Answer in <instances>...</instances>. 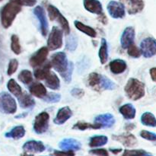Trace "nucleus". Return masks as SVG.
I'll return each mask as SVG.
<instances>
[{
	"instance_id": "obj_1",
	"label": "nucleus",
	"mask_w": 156,
	"mask_h": 156,
	"mask_svg": "<svg viewBox=\"0 0 156 156\" xmlns=\"http://www.w3.org/2000/svg\"><path fill=\"white\" fill-rule=\"evenodd\" d=\"M21 11V6L10 0L1 11V22L5 28H9L13 23L15 17Z\"/></svg>"
},
{
	"instance_id": "obj_2",
	"label": "nucleus",
	"mask_w": 156,
	"mask_h": 156,
	"mask_svg": "<svg viewBox=\"0 0 156 156\" xmlns=\"http://www.w3.org/2000/svg\"><path fill=\"white\" fill-rule=\"evenodd\" d=\"M125 93L129 99L138 101L145 95V85L140 80L131 78L126 82L124 88Z\"/></svg>"
},
{
	"instance_id": "obj_3",
	"label": "nucleus",
	"mask_w": 156,
	"mask_h": 156,
	"mask_svg": "<svg viewBox=\"0 0 156 156\" xmlns=\"http://www.w3.org/2000/svg\"><path fill=\"white\" fill-rule=\"evenodd\" d=\"M47 12H48L49 18L51 21H56L60 24L62 30H63L66 35H69L70 33V27L69 24V21H67L66 18L62 15L59 9L54 5H50L47 7Z\"/></svg>"
},
{
	"instance_id": "obj_4",
	"label": "nucleus",
	"mask_w": 156,
	"mask_h": 156,
	"mask_svg": "<svg viewBox=\"0 0 156 156\" xmlns=\"http://www.w3.org/2000/svg\"><path fill=\"white\" fill-rule=\"evenodd\" d=\"M50 65L59 74L65 73L69 68V62L67 59V56L64 52H58L52 56Z\"/></svg>"
},
{
	"instance_id": "obj_5",
	"label": "nucleus",
	"mask_w": 156,
	"mask_h": 156,
	"mask_svg": "<svg viewBox=\"0 0 156 156\" xmlns=\"http://www.w3.org/2000/svg\"><path fill=\"white\" fill-rule=\"evenodd\" d=\"M62 34L63 30L58 27L52 28L47 40V48L50 50H56L62 46Z\"/></svg>"
},
{
	"instance_id": "obj_6",
	"label": "nucleus",
	"mask_w": 156,
	"mask_h": 156,
	"mask_svg": "<svg viewBox=\"0 0 156 156\" xmlns=\"http://www.w3.org/2000/svg\"><path fill=\"white\" fill-rule=\"evenodd\" d=\"M0 111L8 114H12L16 112V101L9 93L4 92L0 95Z\"/></svg>"
},
{
	"instance_id": "obj_7",
	"label": "nucleus",
	"mask_w": 156,
	"mask_h": 156,
	"mask_svg": "<svg viewBox=\"0 0 156 156\" xmlns=\"http://www.w3.org/2000/svg\"><path fill=\"white\" fill-rule=\"evenodd\" d=\"M50 115L47 112H41L35 117L34 130L37 134H42L47 130L49 126Z\"/></svg>"
},
{
	"instance_id": "obj_8",
	"label": "nucleus",
	"mask_w": 156,
	"mask_h": 156,
	"mask_svg": "<svg viewBox=\"0 0 156 156\" xmlns=\"http://www.w3.org/2000/svg\"><path fill=\"white\" fill-rule=\"evenodd\" d=\"M140 51L146 58H150L156 54V40L146 37L140 44Z\"/></svg>"
},
{
	"instance_id": "obj_9",
	"label": "nucleus",
	"mask_w": 156,
	"mask_h": 156,
	"mask_svg": "<svg viewBox=\"0 0 156 156\" xmlns=\"http://www.w3.org/2000/svg\"><path fill=\"white\" fill-rule=\"evenodd\" d=\"M49 49L46 47H41V49L35 52L31 57L30 58V65L32 67L35 68V67L41 66L44 65L45 61L47 60V56H48Z\"/></svg>"
},
{
	"instance_id": "obj_10",
	"label": "nucleus",
	"mask_w": 156,
	"mask_h": 156,
	"mask_svg": "<svg viewBox=\"0 0 156 156\" xmlns=\"http://www.w3.org/2000/svg\"><path fill=\"white\" fill-rule=\"evenodd\" d=\"M34 14L39 21L41 34L43 36L46 37L48 33V22H47L45 11L41 6L38 5L34 9Z\"/></svg>"
},
{
	"instance_id": "obj_11",
	"label": "nucleus",
	"mask_w": 156,
	"mask_h": 156,
	"mask_svg": "<svg viewBox=\"0 0 156 156\" xmlns=\"http://www.w3.org/2000/svg\"><path fill=\"white\" fill-rule=\"evenodd\" d=\"M120 2L126 8L129 15H136L142 12L145 6L143 0H120Z\"/></svg>"
},
{
	"instance_id": "obj_12",
	"label": "nucleus",
	"mask_w": 156,
	"mask_h": 156,
	"mask_svg": "<svg viewBox=\"0 0 156 156\" xmlns=\"http://www.w3.org/2000/svg\"><path fill=\"white\" fill-rule=\"evenodd\" d=\"M107 9L113 18H123L125 16V7L121 2L111 1L108 3Z\"/></svg>"
},
{
	"instance_id": "obj_13",
	"label": "nucleus",
	"mask_w": 156,
	"mask_h": 156,
	"mask_svg": "<svg viewBox=\"0 0 156 156\" xmlns=\"http://www.w3.org/2000/svg\"><path fill=\"white\" fill-rule=\"evenodd\" d=\"M135 39V29L133 27H127L123 30L120 38V44L123 49H127L133 44Z\"/></svg>"
},
{
	"instance_id": "obj_14",
	"label": "nucleus",
	"mask_w": 156,
	"mask_h": 156,
	"mask_svg": "<svg viewBox=\"0 0 156 156\" xmlns=\"http://www.w3.org/2000/svg\"><path fill=\"white\" fill-rule=\"evenodd\" d=\"M94 123L99 125L101 128H111L115 123V119L111 114H101L95 117Z\"/></svg>"
},
{
	"instance_id": "obj_15",
	"label": "nucleus",
	"mask_w": 156,
	"mask_h": 156,
	"mask_svg": "<svg viewBox=\"0 0 156 156\" xmlns=\"http://www.w3.org/2000/svg\"><path fill=\"white\" fill-rule=\"evenodd\" d=\"M73 116V111L69 107H63L58 111L53 121L56 124L62 125L65 123Z\"/></svg>"
},
{
	"instance_id": "obj_16",
	"label": "nucleus",
	"mask_w": 156,
	"mask_h": 156,
	"mask_svg": "<svg viewBox=\"0 0 156 156\" xmlns=\"http://www.w3.org/2000/svg\"><path fill=\"white\" fill-rule=\"evenodd\" d=\"M83 4L85 9L91 13L99 15L103 14L102 5L98 0H83Z\"/></svg>"
},
{
	"instance_id": "obj_17",
	"label": "nucleus",
	"mask_w": 156,
	"mask_h": 156,
	"mask_svg": "<svg viewBox=\"0 0 156 156\" xmlns=\"http://www.w3.org/2000/svg\"><path fill=\"white\" fill-rule=\"evenodd\" d=\"M112 137L114 140L120 142L126 147H133L137 143L136 138L133 134H122L119 136H113Z\"/></svg>"
},
{
	"instance_id": "obj_18",
	"label": "nucleus",
	"mask_w": 156,
	"mask_h": 156,
	"mask_svg": "<svg viewBox=\"0 0 156 156\" xmlns=\"http://www.w3.org/2000/svg\"><path fill=\"white\" fill-rule=\"evenodd\" d=\"M109 67L111 73L118 75L123 73L126 69L127 65H126V62L123 59H116L110 62Z\"/></svg>"
},
{
	"instance_id": "obj_19",
	"label": "nucleus",
	"mask_w": 156,
	"mask_h": 156,
	"mask_svg": "<svg viewBox=\"0 0 156 156\" xmlns=\"http://www.w3.org/2000/svg\"><path fill=\"white\" fill-rule=\"evenodd\" d=\"M29 91L32 95L38 98H44L47 91L45 86L40 82H34L29 88Z\"/></svg>"
},
{
	"instance_id": "obj_20",
	"label": "nucleus",
	"mask_w": 156,
	"mask_h": 156,
	"mask_svg": "<svg viewBox=\"0 0 156 156\" xmlns=\"http://www.w3.org/2000/svg\"><path fill=\"white\" fill-rule=\"evenodd\" d=\"M119 111L126 120H133L135 118L136 111L132 104H126L123 105L120 107Z\"/></svg>"
},
{
	"instance_id": "obj_21",
	"label": "nucleus",
	"mask_w": 156,
	"mask_h": 156,
	"mask_svg": "<svg viewBox=\"0 0 156 156\" xmlns=\"http://www.w3.org/2000/svg\"><path fill=\"white\" fill-rule=\"evenodd\" d=\"M23 149L26 151V152H41L44 151L45 149V146H44L41 142L38 141H28L24 145Z\"/></svg>"
},
{
	"instance_id": "obj_22",
	"label": "nucleus",
	"mask_w": 156,
	"mask_h": 156,
	"mask_svg": "<svg viewBox=\"0 0 156 156\" xmlns=\"http://www.w3.org/2000/svg\"><path fill=\"white\" fill-rule=\"evenodd\" d=\"M44 81H45L46 85L50 89L58 90L60 88V81L54 73L50 72L44 79Z\"/></svg>"
},
{
	"instance_id": "obj_23",
	"label": "nucleus",
	"mask_w": 156,
	"mask_h": 156,
	"mask_svg": "<svg viewBox=\"0 0 156 156\" xmlns=\"http://www.w3.org/2000/svg\"><path fill=\"white\" fill-rule=\"evenodd\" d=\"M18 98L20 106L22 108H31L35 105L34 98L27 92H22V94Z\"/></svg>"
},
{
	"instance_id": "obj_24",
	"label": "nucleus",
	"mask_w": 156,
	"mask_h": 156,
	"mask_svg": "<svg viewBox=\"0 0 156 156\" xmlns=\"http://www.w3.org/2000/svg\"><path fill=\"white\" fill-rule=\"evenodd\" d=\"M74 24L78 30L87 34L88 36L91 37H96V36H97V33H96L95 30L91 27H90V26L84 24L83 23L79 21H75Z\"/></svg>"
},
{
	"instance_id": "obj_25",
	"label": "nucleus",
	"mask_w": 156,
	"mask_h": 156,
	"mask_svg": "<svg viewBox=\"0 0 156 156\" xmlns=\"http://www.w3.org/2000/svg\"><path fill=\"white\" fill-rule=\"evenodd\" d=\"M50 68H51L50 62H48L47 64L43 66L41 68H38L35 69L34 73L35 78L38 80H44L46 77L48 76L49 73H50Z\"/></svg>"
},
{
	"instance_id": "obj_26",
	"label": "nucleus",
	"mask_w": 156,
	"mask_h": 156,
	"mask_svg": "<svg viewBox=\"0 0 156 156\" xmlns=\"http://www.w3.org/2000/svg\"><path fill=\"white\" fill-rule=\"evenodd\" d=\"M98 56L101 63H106L108 59V46L107 41L105 38H102L101 39V47L99 49Z\"/></svg>"
},
{
	"instance_id": "obj_27",
	"label": "nucleus",
	"mask_w": 156,
	"mask_h": 156,
	"mask_svg": "<svg viewBox=\"0 0 156 156\" xmlns=\"http://www.w3.org/2000/svg\"><path fill=\"white\" fill-rule=\"evenodd\" d=\"M141 123L143 125L151 127H155L156 126V118L155 116L150 112H146L142 115Z\"/></svg>"
},
{
	"instance_id": "obj_28",
	"label": "nucleus",
	"mask_w": 156,
	"mask_h": 156,
	"mask_svg": "<svg viewBox=\"0 0 156 156\" xmlns=\"http://www.w3.org/2000/svg\"><path fill=\"white\" fill-rule=\"evenodd\" d=\"M25 135V129L23 126H18L14 127L12 130L6 134L7 137H11L15 140H19Z\"/></svg>"
},
{
	"instance_id": "obj_29",
	"label": "nucleus",
	"mask_w": 156,
	"mask_h": 156,
	"mask_svg": "<svg viewBox=\"0 0 156 156\" xmlns=\"http://www.w3.org/2000/svg\"><path fill=\"white\" fill-rule=\"evenodd\" d=\"M7 88L9 91L12 93V94L15 96V97L18 98L21 94H22V89H21V86L15 82V79H10L8 82Z\"/></svg>"
},
{
	"instance_id": "obj_30",
	"label": "nucleus",
	"mask_w": 156,
	"mask_h": 156,
	"mask_svg": "<svg viewBox=\"0 0 156 156\" xmlns=\"http://www.w3.org/2000/svg\"><path fill=\"white\" fill-rule=\"evenodd\" d=\"M80 143L73 139H67L61 142L60 147L63 149H79Z\"/></svg>"
},
{
	"instance_id": "obj_31",
	"label": "nucleus",
	"mask_w": 156,
	"mask_h": 156,
	"mask_svg": "<svg viewBox=\"0 0 156 156\" xmlns=\"http://www.w3.org/2000/svg\"><path fill=\"white\" fill-rule=\"evenodd\" d=\"M108 143V137L105 136H94L91 137L89 146L91 147H98L105 145Z\"/></svg>"
},
{
	"instance_id": "obj_32",
	"label": "nucleus",
	"mask_w": 156,
	"mask_h": 156,
	"mask_svg": "<svg viewBox=\"0 0 156 156\" xmlns=\"http://www.w3.org/2000/svg\"><path fill=\"white\" fill-rule=\"evenodd\" d=\"M73 129H79V130H85L88 129H101V126L96 123H88L85 122H78L73 126Z\"/></svg>"
},
{
	"instance_id": "obj_33",
	"label": "nucleus",
	"mask_w": 156,
	"mask_h": 156,
	"mask_svg": "<svg viewBox=\"0 0 156 156\" xmlns=\"http://www.w3.org/2000/svg\"><path fill=\"white\" fill-rule=\"evenodd\" d=\"M18 79L22 83L25 84V85H29L33 81V76H32V73L29 70L24 69L22 70L19 73V75H18Z\"/></svg>"
},
{
	"instance_id": "obj_34",
	"label": "nucleus",
	"mask_w": 156,
	"mask_h": 156,
	"mask_svg": "<svg viewBox=\"0 0 156 156\" xmlns=\"http://www.w3.org/2000/svg\"><path fill=\"white\" fill-rule=\"evenodd\" d=\"M11 49L16 55H19L21 53V47L20 44L19 38L17 35L13 34L11 38Z\"/></svg>"
},
{
	"instance_id": "obj_35",
	"label": "nucleus",
	"mask_w": 156,
	"mask_h": 156,
	"mask_svg": "<svg viewBox=\"0 0 156 156\" xmlns=\"http://www.w3.org/2000/svg\"><path fill=\"white\" fill-rule=\"evenodd\" d=\"M100 87L105 90H113L116 88V85L112 80L107 78L106 76H101Z\"/></svg>"
},
{
	"instance_id": "obj_36",
	"label": "nucleus",
	"mask_w": 156,
	"mask_h": 156,
	"mask_svg": "<svg viewBox=\"0 0 156 156\" xmlns=\"http://www.w3.org/2000/svg\"><path fill=\"white\" fill-rule=\"evenodd\" d=\"M101 79V75L97 73H92L88 76V83L91 87L98 86L100 85Z\"/></svg>"
},
{
	"instance_id": "obj_37",
	"label": "nucleus",
	"mask_w": 156,
	"mask_h": 156,
	"mask_svg": "<svg viewBox=\"0 0 156 156\" xmlns=\"http://www.w3.org/2000/svg\"><path fill=\"white\" fill-rule=\"evenodd\" d=\"M61 99V95L57 93H53V92H50L47 93V94L45 95V97L43 98V100L44 101L47 102V103H57L58 101H59Z\"/></svg>"
},
{
	"instance_id": "obj_38",
	"label": "nucleus",
	"mask_w": 156,
	"mask_h": 156,
	"mask_svg": "<svg viewBox=\"0 0 156 156\" xmlns=\"http://www.w3.org/2000/svg\"><path fill=\"white\" fill-rule=\"evenodd\" d=\"M78 40L75 36H70L66 40V48L69 51H74L77 48Z\"/></svg>"
},
{
	"instance_id": "obj_39",
	"label": "nucleus",
	"mask_w": 156,
	"mask_h": 156,
	"mask_svg": "<svg viewBox=\"0 0 156 156\" xmlns=\"http://www.w3.org/2000/svg\"><path fill=\"white\" fill-rule=\"evenodd\" d=\"M127 49L128 54H129V56H131V57L139 58L142 55L141 51H140V49H139L136 46L134 45V44H132V45L129 46Z\"/></svg>"
},
{
	"instance_id": "obj_40",
	"label": "nucleus",
	"mask_w": 156,
	"mask_h": 156,
	"mask_svg": "<svg viewBox=\"0 0 156 156\" xmlns=\"http://www.w3.org/2000/svg\"><path fill=\"white\" fill-rule=\"evenodd\" d=\"M73 71V62H69L68 69H67L65 73L60 75V76H62V79H64V81H65L66 82H67V83H69L70 81H71Z\"/></svg>"
},
{
	"instance_id": "obj_41",
	"label": "nucleus",
	"mask_w": 156,
	"mask_h": 156,
	"mask_svg": "<svg viewBox=\"0 0 156 156\" xmlns=\"http://www.w3.org/2000/svg\"><path fill=\"white\" fill-rule=\"evenodd\" d=\"M18 68V61L15 59H11L9 63V67H8L7 73L9 76H12L16 72Z\"/></svg>"
},
{
	"instance_id": "obj_42",
	"label": "nucleus",
	"mask_w": 156,
	"mask_h": 156,
	"mask_svg": "<svg viewBox=\"0 0 156 156\" xmlns=\"http://www.w3.org/2000/svg\"><path fill=\"white\" fill-rule=\"evenodd\" d=\"M140 136L143 138L146 139V140L154 142V143H156V134L153 133L149 132V131L146 130H143L140 133Z\"/></svg>"
},
{
	"instance_id": "obj_43",
	"label": "nucleus",
	"mask_w": 156,
	"mask_h": 156,
	"mask_svg": "<svg viewBox=\"0 0 156 156\" xmlns=\"http://www.w3.org/2000/svg\"><path fill=\"white\" fill-rule=\"evenodd\" d=\"M147 154L143 150H125L123 156H146Z\"/></svg>"
},
{
	"instance_id": "obj_44",
	"label": "nucleus",
	"mask_w": 156,
	"mask_h": 156,
	"mask_svg": "<svg viewBox=\"0 0 156 156\" xmlns=\"http://www.w3.org/2000/svg\"><path fill=\"white\" fill-rule=\"evenodd\" d=\"M12 1L21 6H30V7L35 5L37 3V0H12Z\"/></svg>"
},
{
	"instance_id": "obj_45",
	"label": "nucleus",
	"mask_w": 156,
	"mask_h": 156,
	"mask_svg": "<svg viewBox=\"0 0 156 156\" xmlns=\"http://www.w3.org/2000/svg\"><path fill=\"white\" fill-rule=\"evenodd\" d=\"M71 94L73 97L76 98H82L84 96L85 92H84L83 90L81 89V88H75L71 91Z\"/></svg>"
},
{
	"instance_id": "obj_46",
	"label": "nucleus",
	"mask_w": 156,
	"mask_h": 156,
	"mask_svg": "<svg viewBox=\"0 0 156 156\" xmlns=\"http://www.w3.org/2000/svg\"><path fill=\"white\" fill-rule=\"evenodd\" d=\"M91 154H94V155H98V156H109L108 155V152L106 149H94V150L90 151Z\"/></svg>"
},
{
	"instance_id": "obj_47",
	"label": "nucleus",
	"mask_w": 156,
	"mask_h": 156,
	"mask_svg": "<svg viewBox=\"0 0 156 156\" xmlns=\"http://www.w3.org/2000/svg\"><path fill=\"white\" fill-rule=\"evenodd\" d=\"M54 156H74V152L72 151H67V152H59V151H55L53 152Z\"/></svg>"
},
{
	"instance_id": "obj_48",
	"label": "nucleus",
	"mask_w": 156,
	"mask_h": 156,
	"mask_svg": "<svg viewBox=\"0 0 156 156\" xmlns=\"http://www.w3.org/2000/svg\"><path fill=\"white\" fill-rule=\"evenodd\" d=\"M150 76H151V78H152V81H154V82H156V67L151 69Z\"/></svg>"
},
{
	"instance_id": "obj_49",
	"label": "nucleus",
	"mask_w": 156,
	"mask_h": 156,
	"mask_svg": "<svg viewBox=\"0 0 156 156\" xmlns=\"http://www.w3.org/2000/svg\"><path fill=\"white\" fill-rule=\"evenodd\" d=\"M134 128H135V124H133V123H127V124L126 125V126H125V129L128 131L132 130Z\"/></svg>"
},
{
	"instance_id": "obj_50",
	"label": "nucleus",
	"mask_w": 156,
	"mask_h": 156,
	"mask_svg": "<svg viewBox=\"0 0 156 156\" xmlns=\"http://www.w3.org/2000/svg\"><path fill=\"white\" fill-rule=\"evenodd\" d=\"M98 19H99V21H100L101 22L103 23V24H105L107 23V18L105 17V15H103V17L101 16Z\"/></svg>"
},
{
	"instance_id": "obj_51",
	"label": "nucleus",
	"mask_w": 156,
	"mask_h": 156,
	"mask_svg": "<svg viewBox=\"0 0 156 156\" xmlns=\"http://www.w3.org/2000/svg\"><path fill=\"white\" fill-rule=\"evenodd\" d=\"M111 151L112 152H114V154H117L118 152H121V149H111Z\"/></svg>"
},
{
	"instance_id": "obj_52",
	"label": "nucleus",
	"mask_w": 156,
	"mask_h": 156,
	"mask_svg": "<svg viewBox=\"0 0 156 156\" xmlns=\"http://www.w3.org/2000/svg\"><path fill=\"white\" fill-rule=\"evenodd\" d=\"M21 156H34V155H29V154L24 153V154H23V155H21Z\"/></svg>"
},
{
	"instance_id": "obj_53",
	"label": "nucleus",
	"mask_w": 156,
	"mask_h": 156,
	"mask_svg": "<svg viewBox=\"0 0 156 156\" xmlns=\"http://www.w3.org/2000/svg\"><path fill=\"white\" fill-rule=\"evenodd\" d=\"M0 1H2V0H0Z\"/></svg>"
}]
</instances>
